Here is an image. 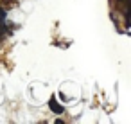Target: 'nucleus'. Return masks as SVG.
I'll use <instances>...</instances> for the list:
<instances>
[{
	"instance_id": "obj_1",
	"label": "nucleus",
	"mask_w": 131,
	"mask_h": 124,
	"mask_svg": "<svg viewBox=\"0 0 131 124\" xmlns=\"http://www.w3.org/2000/svg\"><path fill=\"white\" fill-rule=\"evenodd\" d=\"M49 108H50L56 115H61V113H63V106L56 101V97H50V101H49Z\"/></svg>"
},
{
	"instance_id": "obj_2",
	"label": "nucleus",
	"mask_w": 131,
	"mask_h": 124,
	"mask_svg": "<svg viewBox=\"0 0 131 124\" xmlns=\"http://www.w3.org/2000/svg\"><path fill=\"white\" fill-rule=\"evenodd\" d=\"M6 18V11L4 9H0V20H4Z\"/></svg>"
}]
</instances>
